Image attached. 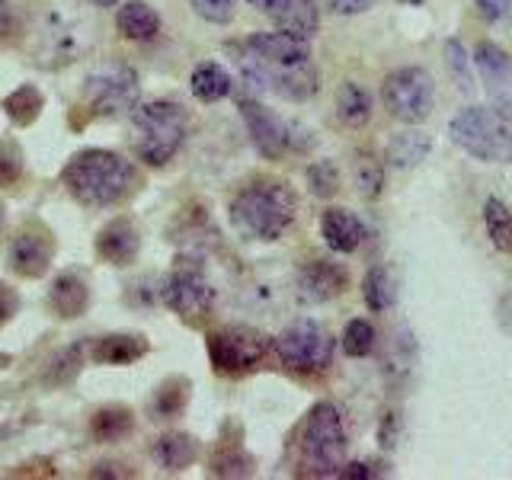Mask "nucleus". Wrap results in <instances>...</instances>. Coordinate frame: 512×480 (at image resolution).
<instances>
[{
  "mask_svg": "<svg viewBox=\"0 0 512 480\" xmlns=\"http://www.w3.org/2000/svg\"><path fill=\"white\" fill-rule=\"evenodd\" d=\"M61 183L71 192V199H77L80 205L112 208L135 192L138 173L122 154L90 148L68 160V167L61 173Z\"/></svg>",
  "mask_w": 512,
  "mask_h": 480,
  "instance_id": "f257e3e1",
  "label": "nucleus"
},
{
  "mask_svg": "<svg viewBox=\"0 0 512 480\" xmlns=\"http://www.w3.org/2000/svg\"><path fill=\"white\" fill-rule=\"evenodd\" d=\"M295 218V196L282 183H256L237 192L231 224L247 240H279Z\"/></svg>",
  "mask_w": 512,
  "mask_h": 480,
  "instance_id": "f03ea898",
  "label": "nucleus"
},
{
  "mask_svg": "<svg viewBox=\"0 0 512 480\" xmlns=\"http://www.w3.org/2000/svg\"><path fill=\"white\" fill-rule=\"evenodd\" d=\"M183 141H186V112L176 103L154 100L132 109V148L144 164L151 167L170 164L176 151L183 148Z\"/></svg>",
  "mask_w": 512,
  "mask_h": 480,
  "instance_id": "7ed1b4c3",
  "label": "nucleus"
},
{
  "mask_svg": "<svg viewBox=\"0 0 512 480\" xmlns=\"http://www.w3.org/2000/svg\"><path fill=\"white\" fill-rule=\"evenodd\" d=\"M452 138L464 154L484 164H512V119L493 106H468L448 122Z\"/></svg>",
  "mask_w": 512,
  "mask_h": 480,
  "instance_id": "20e7f679",
  "label": "nucleus"
},
{
  "mask_svg": "<svg viewBox=\"0 0 512 480\" xmlns=\"http://www.w3.org/2000/svg\"><path fill=\"white\" fill-rule=\"evenodd\" d=\"M346 464V429L333 404H317L301 432V468L311 477H336Z\"/></svg>",
  "mask_w": 512,
  "mask_h": 480,
  "instance_id": "39448f33",
  "label": "nucleus"
},
{
  "mask_svg": "<svg viewBox=\"0 0 512 480\" xmlns=\"http://www.w3.org/2000/svg\"><path fill=\"white\" fill-rule=\"evenodd\" d=\"M381 106L400 125H420L436 106V84L426 68H397L381 80Z\"/></svg>",
  "mask_w": 512,
  "mask_h": 480,
  "instance_id": "423d86ee",
  "label": "nucleus"
},
{
  "mask_svg": "<svg viewBox=\"0 0 512 480\" xmlns=\"http://www.w3.org/2000/svg\"><path fill=\"white\" fill-rule=\"evenodd\" d=\"M279 362L288 372L298 375H320L333 362V336L314 324V320H295L288 324L276 340H272Z\"/></svg>",
  "mask_w": 512,
  "mask_h": 480,
  "instance_id": "0eeeda50",
  "label": "nucleus"
},
{
  "mask_svg": "<svg viewBox=\"0 0 512 480\" xmlns=\"http://www.w3.org/2000/svg\"><path fill=\"white\" fill-rule=\"evenodd\" d=\"M240 71H244V77L253 87L272 90L276 96H282V100H292V103H304L317 93V68L311 58L276 64V61L253 58L244 48V55H240Z\"/></svg>",
  "mask_w": 512,
  "mask_h": 480,
  "instance_id": "6e6552de",
  "label": "nucleus"
},
{
  "mask_svg": "<svg viewBox=\"0 0 512 480\" xmlns=\"http://www.w3.org/2000/svg\"><path fill=\"white\" fill-rule=\"evenodd\" d=\"M272 340L253 327H221L208 333V359L218 375H247L269 356Z\"/></svg>",
  "mask_w": 512,
  "mask_h": 480,
  "instance_id": "1a4fd4ad",
  "label": "nucleus"
},
{
  "mask_svg": "<svg viewBox=\"0 0 512 480\" xmlns=\"http://www.w3.org/2000/svg\"><path fill=\"white\" fill-rule=\"evenodd\" d=\"M84 100L96 116L116 119L122 112H132L138 106V77L128 68H100L87 77Z\"/></svg>",
  "mask_w": 512,
  "mask_h": 480,
  "instance_id": "9d476101",
  "label": "nucleus"
},
{
  "mask_svg": "<svg viewBox=\"0 0 512 480\" xmlns=\"http://www.w3.org/2000/svg\"><path fill=\"white\" fill-rule=\"evenodd\" d=\"M471 61L480 74L490 106L512 119V55L496 42H477Z\"/></svg>",
  "mask_w": 512,
  "mask_h": 480,
  "instance_id": "9b49d317",
  "label": "nucleus"
},
{
  "mask_svg": "<svg viewBox=\"0 0 512 480\" xmlns=\"http://www.w3.org/2000/svg\"><path fill=\"white\" fill-rule=\"evenodd\" d=\"M160 298H164L167 308L176 311L183 320H202L212 311L215 292L199 269H176L173 276H167L164 285H160Z\"/></svg>",
  "mask_w": 512,
  "mask_h": 480,
  "instance_id": "f8f14e48",
  "label": "nucleus"
},
{
  "mask_svg": "<svg viewBox=\"0 0 512 480\" xmlns=\"http://www.w3.org/2000/svg\"><path fill=\"white\" fill-rule=\"evenodd\" d=\"M240 116H244L247 132L256 144V151H260L263 157L276 160L292 148V128H288L276 112L266 109L263 103L244 96V100H240Z\"/></svg>",
  "mask_w": 512,
  "mask_h": 480,
  "instance_id": "ddd939ff",
  "label": "nucleus"
},
{
  "mask_svg": "<svg viewBox=\"0 0 512 480\" xmlns=\"http://www.w3.org/2000/svg\"><path fill=\"white\" fill-rule=\"evenodd\" d=\"M349 285V276L343 266H336L330 260H314L301 269L298 276V298L304 304H324V301H333L346 292Z\"/></svg>",
  "mask_w": 512,
  "mask_h": 480,
  "instance_id": "4468645a",
  "label": "nucleus"
},
{
  "mask_svg": "<svg viewBox=\"0 0 512 480\" xmlns=\"http://www.w3.org/2000/svg\"><path fill=\"white\" fill-rule=\"evenodd\" d=\"M138 250H141V237H138V228L128 218L109 221L106 228L100 231V237H96V253H100L103 260L112 263V266L135 263Z\"/></svg>",
  "mask_w": 512,
  "mask_h": 480,
  "instance_id": "2eb2a0df",
  "label": "nucleus"
},
{
  "mask_svg": "<svg viewBox=\"0 0 512 480\" xmlns=\"http://www.w3.org/2000/svg\"><path fill=\"white\" fill-rule=\"evenodd\" d=\"M10 266L16 276L23 279H39L52 266V244L42 234H16L10 244Z\"/></svg>",
  "mask_w": 512,
  "mask_h": 480,
  "instance_id": "dca6fc26",
  "label": "nucleus"
},
{
  "mask_svg": "<svg viewBox=\"0 0 512 480\" xmlns=\"http://www.w3.org/2000/svg\"><path fill=\"white\" fill-rule=\"evenodd\" d=\"M247 52L260 61H276V64H285V61H304L311 58V48L304 39H295L288 36V32H256V36L247 39Z\"/></svg>",
  "mask_w": 512,
  "mask_h": 480,
  "instance_id": "f3484780",
  "label": "nucleus"
},
{
  "mask_svg": "<svg viewBox=\"0 0 512 480\" xmlns=\"http://www.w3.org/2000/svg\"><path fill=\"white\" fill-rule=\"evenodd\" d=\"M320 234H324L333 253H356L365 240L362 221L352 212H346V208H327L324 218H320Z\"/></svg>",
  "mask_w": 512,
  "mask_h": 480,
  "instance_id": "a211bd4d",
  "label": "nucleus"
},
{
  "mask_svg": "<svg viewBox=\"0 0 512 480\" xmlns=\"http://www.w3.org/2000/svg\"><path fill=\"white\" fill-rule=\"evenodd\" d=\"M48 304H52V311L64 320H74L87 311L90 304V288L87 282L77 276V272H61V276L52 282L48 288Z\"/></svg>",
  "mask_w": 512,
  "mask_h": 480,
  "instance_id": "6ab92c4d",
  "label": "nucleus"
},
{
  "mask_svg": "<svg viewBox=\"0 0 512 480\" xmlns=\"http://www.w3.org/2000/svg\"><path fill=\"white\" fill-rule=\"evenodd\" d=\"M116 29L128 42H151L160 32V16L151 4H144V0H128L125 7H119Z\"/></svg>",
  "mask_w": 512,
  "mask_h": 480,
  "instance_id": "aec40b11",
  "label": "nucleus"
},
{
  "mask_svg": "<svg viewBox=\"0 0 512 480\" xmlns=\"http://www.w3.org/2000/svg\"><path fill=\"white\" fill-rule=\"evenodd\" d=\"M272 20H276V26L288 32V36L311 42L320 26V10L314 0H285V4L272 13Z\"/></svg>",
  "mask_w": 512,
  "mask_h": 480,
  "instance_id": "412c9836",
  "label": "nucleus"
},
{
  "mask_svg": "<svg viewBox=\"0 0 512 480\" xmlns=\"http://www.w3.org/2000/svg\"><path fill=\"white\" fill-rule=\"evenodd\" d=\"M196 439L186 436V432H170V436H160L154 445H151V458L160 464L164 471L176 474L189 468L192 461H196Z\"/></svg>",
  "mask_w": 512,
  "mask_h": 480,
  "instance_id": "4be33fe9",
  "label": "nucleus"
},
{
  "mask_svg": "<svg viewBox=\"0 0 512 480\" xmlns=\"http://www.w3.org/2000/svg\"><path fill=\"white\" fill-rule=\"evenodd\" d=\"M352 183H356L359 196L365 202H375L384 189V160L372 148H359L352 157Z\"/></svg>",
  "mask_w": 512,
  "mask_h": 480,
  "instance_id": "5701e85b",
  "label": "nucleus"
},
{
  "mask_svg": "<svg viewBox=\"0 0 512 480\" xmlns=\"http://www.w3.org/2000/svg\"><path fill=\"white\" fill-rule=\"evenodd\" d=\"M189 87H192V96H196V100H202V103H218V100H224V96H231L234 80H231L228 71L221 68V64L205 61V64H199L196 71H192Z\"/></svg>",
  "mask_w": 512,
  "mask_h": 480,
  "instance_id": "b1692460",
  "label": "nucleus"
},
{
  "mask_svg": "<svg viewBox=\"0 0 512 480\" xmlns=\"http://www.w3.org/2000/svg\"><path fill=\"white\" fill-rule=\"evenodd\" d=\"M336 116L349 128H362L372 119V96L365 87H359L356 80H343L336 90Z\"/></svg>",
  "mask_w": 512,
  "mask_h": 480,
  "instance_id": "393cba45",
  "label": "nucleus"
},
{
  "mask_svg": "<svg viewBox=\"0 0 512 480\" xmlns=\"http://www.w3.org/2000/svg\"><path fill=\"white\" fill-rule=\"evenodd\" d=\"M432 151V138L423 135V132H400L391 138L388 151H384V157H388V164L394 170H413L420 160H426V154Z\"/></svg>",
  "mask_w": 512,
  "mask_h": 480,
  "instance_id": "a878e982",
  "label": "nucleus"
},
{
  "mask_svg": "<svg viewBox=\"0 0 512 480\" xmlns=\"http://www.w3.org/2000/svg\"><path fill=\"white\" fill-rule=\"evenodd\" d=\"M144 352H148V340H144V336L116 333V336H103V340L96 343L93 359L103 365H128V362L141 359Z\"/></svg>",
  "mask_w": 512,
  "mask_h": 480,
  "instance_id": "bb28decb",
  "label": "nucleus"
},
{
  "mask_svg": "<svg viewBox=\"0 0 512 480\" xmlns=\"http://www.w3.org/2000/svg\"><path fill=\"white\" fill-rule=\"evenodd\" d=\"M362 298L368 304V311H391L394 301H397V285L391 279V272L384 266H372L365 272V282H362Z\"/></svg>",
  "mask_w": 512,
  "mask_h": 480,
  "instance_id": "cd10ccee",
  "label": "nucleus"
},
{
  "mask_svg": "<svg viewBox=\"0 0 512 480\" xmlns=\"http://www.w3.org/2000/svg\"><path fill=\"white\" fill-rule=\"evenodd\" d=\"M132 426H135V420L125 407H103V410H96L90 420V432L96 442H116V439L128 436Z\"/></svg>",
  "mask_w": 512,
  "mask_h": 480,
  "instance_id": "c85d7f7f",
  "label": "nucleus"
},
{
  "mask_svg": "<svg viewBox=\"0 0 512 480\" xmlns=\"http://www.w3.org/2000/svg\"><path fill=\"white\" fill-rule=\"evenodd\" d=\"M45 100H42V90L39 87H32V84H23V87H16L7 100H4V112L16 122V125H32L39 119V112H42Z\"/></svg>",
  "mask_w": 512,
  "mask_h": 480,
  "instance_id": "c756f323",
  "label": "nucleus"
},
{
  "mask_svg": "<svg viewBox=\"0 0 512 480\" xmlns=\"http://www.w3.org/2000/svg\"><path fill=\"white\" fill-rule=\"evenodd\" d=\"M484 224H487V234L493 240V247L503 250V253H512V212L500 199L484 202Z\"/></svg>",
  "mask_w": 512,
  "mask_h": 480,
  "instance_id": "7c9ffc66",
  "label": "nucleus"
},
{
  "mask_svg": "<svg viewBox=\"0 0 512 480\" xmlns=\"http://www.w3.org/2000/svg\"><path fill=\"white\" fill-rule=\"evenodd\" d=\"M189 400V381L183 378H170L167 384H160L154 394V413L160 420H170V416H180V410Z\"/></svg>",
  "mask_w": 512,
  "mask_h": 480,
  "instance_id": "2f4dec72",
  "label": "nucleus"
},
{
  "mask_svg": "<svg viewBox=\"0 0 512 480\" xmlns=\"http://www.w3.org/2000/svg\"><path fill=\"white\" fill-rule=\"evenodd\" d=\"M343 349H346V356H352V359L372 356V352H375V327L368 324V320H362V317L349 320L346 330H343Z\"/></svg>",
  "mask_w": 512,
  "mask_h": 480,
  "instance_id": "473e14b6",
  "label": "nucleus"
},
{
  "mask_svg": "<svg viewBox=\"0 0 512 480\" xmlns=\"http://www.w3.org/2000/svg\"><path fill=\"white\" fill-rule=\"evenodd\" d=\"M80 365H84V349H80V346L64 349V352H58V356L52 359V365H48L45 381L48 384H68V381L77 378Z\"/></svg>",
  "mask_w": 512,
  "mask_h": 480,
  "instance_id": "72a5a7b5",
  "label": "nucleus"
},
{
  "mask_svg": "<svg viewBox=\"0 0 512 480\" xmlns=\"http://www.w3.org/2000/svg\"><path fill=\"white\" fill-rule=\"evenodd\" d=\"M308 186H311V192L317 199L336 196V189H340V173H336L333 160H320V164L308 167Z\"/></svg>",
  "mask_w": 512,
  "mask_h": 480,
  "instance_id": "f704fd0d",
  "label": "nucleus"
},
{
  "mask_svg": "<svg viewBox=\"0 0 512 480\" xmlns=\"http://www.w3.org/2000/svg\"><path fill=\"white\" fill-rule=\"evenodd\" d=\"M445 61H448V71H452V77L458 80V87L464 90V93H471L474 90V80H471V58H468V52H464V45L458 42V39H452L445 45Z\"/></svg>",
  "mask_w": 512,
  "mask_h": 480,
  "instance_id": "c9c22d12",
  "label": "nucleus"
},
{
  "mask_svg": "<svg viewBox=\"0 0 512 480\" xmlns=\"http://www.w3.org/2000/svg\"><path fill=\"white\" fill-rule=\"evenodd\" d=\"M189 7L196 10L205 23L224 26V23H231V20H234L237 0H189Z\"/></svg>",
  "mask_w": 512,
  "mask_h": 480,
  "instance_id": "e433bc0d",
  "label": "nucleus"
},
{
  "mask_svg": "<svg viewBox=\"0 0 512 480\" xmlns=\"http://www.w3.org/2000/svg\"><path fill=\"white\" fill-rule=\"evenodd\" d=\"M23 173V151L16 141H0V186H13Z\"/></svg>",
  "mask_w": 512,
  "mask_h": 480,
  "instance_id": "4c0bfd02",
  "label": "nucleus"
},
{
  "mask_svg": "<svg viewBox=\"0 0 512 480\" xmlns=\"http://www.w3.org/2000/svg\"><path fill=\"white\" fill-rule=\"evenodd\" d=\"M212 474L218 477H247L250 474V458H244L234 448V452H218V458L212 461Z\"/></svg>",
  "mask_w": 512,
  "mask_h": 480,
  "instance_id": "58836bf2",
  "label": "nucleus"
},
{
  "mask_svg": "<svg viewBox=\"0 0 512 480\" xmlns=\"http://www.w3.org/2000/svg\"><path fill=\"white\" fill-rule=\"evenodd\" d=\"M487 23H506L512 16V0H474Z\"/></svg>",
  "mask_w": 512,
  "mask_h": 480,
  "instance_id": "ea45409f",
  "label": "nucleus"
},
{
  "mask_svg": "<svg viewBox=\"0 0 512 480\" xmlns=\"http://www.w3.org/2000/svg\"><path fill=\"white\" fill-rule=\"evenodd\" d=\"M381 464H368V461H352V464H343L340 474L336 477H346V480H375L381 477L384 471H378Z\"/></svg>",
  "mask_w": 512,
  "mask_h": 480,
  "instance_id": "a19ab883",
  "label": "nucleus"
},
{
  "mask_svg": "<svg viewBox=\"0 0 512 480\" xmlns=\"http://www.w3.org/2000/svg\"><path fill=\"white\" fill-rule=\"evenodd\" d=\"M327 10L336 13V16H359L365 10L375 7V0H324Z\"/></svg>",
  "mask_w": 512,
  "mask_h": 480,
  "instance_id": "79ce46f5",
  "label": "nucleus"
},
{
  "mask_svg": "<svg viewBox=\"0 0 512 480\" xmlns=\"http://www.w3.org/2000/svg\"><path fill=\"white\" fill-rule=\"evenodd\" d=\"M16 308H20V298H16V292L7 285H0V327H4L7 320L16 314Z\"/></svg>",
  "mask_w": 512,
  "mask_h": 480,
  "instance_id": "37998d69",
  "label": "nucleus"
},
{
  "mask_svg": "<svg viewBox=\"0 0 512 480\" xmlns=\"http://www.w3.org/2000/svg\"><path fill=\"white\" fill-rule=\"evenodd\" d=\"M247 4H250V7H256L260 13H266V16H272V13H276V10L285 4V0H247Z\"/></svg>",
  "mask_w": 512,
  "mask_h": 480,
  "instance_id": "c03bdc74",
  "label": "nucleus"
},
{
  "mask_svg": "<svg viewBox=\"0 0 512 480\" xmlns=\"http://www.w3.org/2000/svg\"><path fill=\"white\" fill-rule=\"evenodd\" d=\"M500 324H503L506 330H512V295H506V298L500 301Z\"/></svg>",
  "mask_w": 512,
  "mask_h": 480,
  "instance_id": "a18cd8bd",
  "label": "nucleus"
},
{
  "mask_svg": "<svg viewBox=\"0 0 512 480\" xmlns=\"http://www.w3.org/2000/svg\"><path fill=\"white\" fill-rule=\"evenodd\" d=\"M7 29H10V10H7L4 0H0V39L7 36Z\"/></svg>",
  "mask_w": 512,
  "mask_h": 480,
  "instance_id": "49530a36",
  "label": "nucleus"
},
{
  "mask_svg": "<svg viewBox=\"0 0 512 480\" xmlns=\"http://www.w3.org/2000/svg\"><path fill=\"white\" fill-rule=\"evenodd\" d=\"M90 4H96V7H116L119 0H90Z\"/></svg>",
  "mask_w": 512,
  "mask_h": 480,
  "instance_id": "de8ad7c7",
  "label": "nucleus"
},
{
  "mask_svg": "<svg viewBox=\"0 0 512 480\" xmlns=\"http://www.w3.org/2000/svg\"><path fill=\"white\" fill-rule=\"evenodd\" d=\"M404 4H413V7H420V4H423V0H404Z\"/></svg>",
  "mask_w": 512,
  "mask_h": 480,
  "instance_id": "09e8293b",
  "label": "nucleus"
},
{
  "mask_svg": "<svg viewBox=\"0 0 512 480\" xmlns=\"http://www.w3.org/2000/svg\"><path fill=\"white\" fill-rule=\"evenodd\" d=\"M0 218H4V205H0Z\"/></svg>",
  "mask_w": 512,
  "mask_h": 480,
  "instance_id": "8fccbe9b",
  "label": "nucleus"
}]
</instances>
